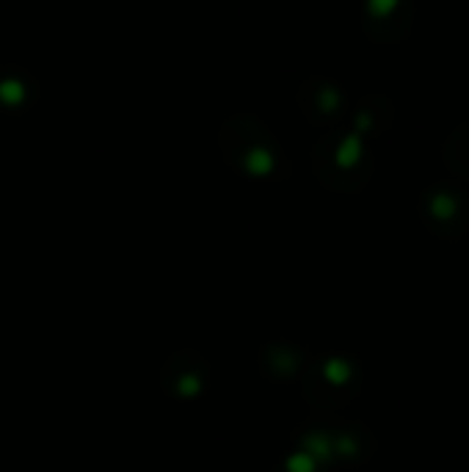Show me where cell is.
Masks as SVG:
<instances>
[{
    "label": "cell",
    "instance_id": "cell-1",
    "mask_svg": "<svg viewBox=\"0 0 469 472\" xmlns=\"http://www.w3.org/2000/svg\"><path fill=\"white\" fill-rule=\"evenodd\" d=\"M395 6H397V0H370V8L375 14H389Z\"/></svg>",
    "mask_w": 469,
    "mask_h": 472
}]
</instances>
